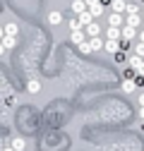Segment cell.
Segmentation results:
<instances>
[{"mask_svg":"<svg viewBox=\"0 0 144 151\" xmlns=\"http://www.w3.org/2000/svg\"><path fill=\"white\" fill-rule=\"evenodd\" d=\"M70 29H72V31L82 29V24H79V19H77V17H72V19H70Z\"/></svg>","mask_w":144,"mask_h":151,"instance_id":"22","label":"cell"},{"mask_svg":"<svg viewBox=\"0 0 144 151\" xmlns=\"http://www.w3.org/2000/svg\"><path fill=\"white\" fill-rule=\"evenodd\" d=\"M3 31H5V36H14V39H17V34H19V24H17V22H7L3 27Z\"/></svg>","mask_w":144,"mask_h":151,"instance_id":"8","label":"cell"},{"mask_svg":"<svg viewBox=\"0 0 144 151\" xmlns=\"http://www.w3.org/2000/svg\"><path fill=\"white\" fill-rule=\"evenodd\" d=\"M137 36H139V43H144V29H142V31H137Z\"/></svg>","mask_w":144,"mask_h":151,"instance_id":"27","label":"cell"},{"mask_svg":"<svg viewBox=\"0 0 144 151\" xmlns=\"http://www.w3.org/2000/svg\"><path fill=\"white\" fill-rule=\"evenodd\" d=\"M3 55H5V48H3V43H0V58H3Z\"/></svg>","mask_w":144,"mask_h":151,"instance_id":"30","label":"cell"},{"mask_svg":"<svg viewBox=\"0 0 144 151\" xmlns=\"http://www.w3.org/2000/svg\"><path fill=\"white\" fill-rule=\"evenodd\" d=\"M135 36H137V29H132V27H127V24L120 29V39H122V41H132Z\"/></svg>","mask_w":144,"mask_h":151,"instance_id":"6","label":"cell"},{"mask_svg":"<svg viewBox=\"0 0 144 151\" xmlns=\"http://www.w3.org/2000/svg\"><path fill=\"white\" fill-rule=\"evenodd\" d=\"M125 14H139V3H130V0H127V7H125Z\"/></svg>","mask_w":144,"mask_h":151,"instance_id":"19","label":"cell"},{"mask_svg":"<svg viewBox=\"0 0 144 151\" xmlns=\"http://www.w3.org/2000/svg\"><path fill=\"white\" fill-rule=\"evenodd\" d=\"M137 74H142V77H144V60H142V65H139V70H137Z\"/></svg>","mask_w":144,"mask_h":151,"instance_id":"29","label":"cell"},{"mask_svg":"<svg viewBox=\"0 0 144 151\" xmlns=\"http://www.w3.org/2000/svg\"><path fill=\"white\" fill-rule=\"evenodd\" d=\"M139 129H142V132H144V120H142V125H139Z\"/></svg>","mask_w":144,"mask_h":151,"instance_id":"33","label":"cell"},{"mask_svg":"<svg viewBox=\"0 0 144 151\" xmlns=\"http://www.w3.org/2000/svg\"><path fill=\"white\" fill-rule=\"evenodd\" d=\"M135 84L137 86H144V77H142V74H135Z\"/></svg>","mask_w":144,"mask_h":151,"instance_id":"25","label":"cell"},{"mask_svg":"<svg viewBox=\"0 0 144 151\" xmlns=\"http://www.w3.org/2000/svg\"><path fill=\"white\" fill-rule=\"evenodd\" d=\"M135 55H139V58L144 60V43H137V48H135Z\"/></svg>","mask_w":144,"mask_h":151,"instance_id":"23","label":"cell"},{"mask_svg":"<svg viewBox=\"0 0 144 151\" xmlns=\"http://www.w3.org/2000/svg\"><path fill=\"white\" fill-rule=\"evenodd\" d=\"M86 10H89V14H91L94 19H99V17L103 14V5H101V3H96V5H91V7H86Z\"/></svg>","mask_w":144,"mask_h":151,"instance_id":"15","label":"cell"},{"mask_svg":"<svg viewBox=\"0 0 144 151\" xmlns=\"http://www.w3.org/2000/svg\"><path fill=\"white\" fill-rule=\"evenodd\" d=\"M3 36H5V31H3V27H0V41H3Z\"/></svg>","mask_w":144,"mask_h":151,"instance_id":"32","label":"cell"},{"mask_svg":"<svg viewBox=\"0 0 144 151\" xmlns=\"http://www.w3.org/2000/svg\"><path fill=\"white\" fill-rule=\"evenodd\" d=\"M96 3H99V0H84V5H86V7H91V5H96Z\"/></svg>","mask_w":144,"mask_h":151,"instance_id":"26","label":"cell"},{"mask_svg":"<svg viewBox=\"0 0 144 151\" xmlns=\"http://www.w3.org/2000/svg\"><path fill=\"white\" fill-rule=\"evenodd\" d=\"M139 65H142V58H139V55H130V70H139Z\"/></svg>","mask_w":144,"mask_h":151,"instance_id":"20","label":"cell"},{"mask_svg":"<svg viewBox=\"0 0 144 151\" xmlns=\"http://www.w3.org/2000/svg\"><path fill=\"white\" fill-rule=\"evenodd\" d=\"M3 151H14V149H10V146H5V149H3Z\"/></svg>","mask_w":144,"mask_h":151,"instance_id":"34","label":"cell"},{"mask_svg":"<svg viewBox=\"0 0 144 151\" xmlns=\"http://www.w3.org/2000/svg\"><path fill=\"white\" fill-rule=\"evenodd\" d=\"M48 24H50V27H60V24H63V12L50 10V12H48Z\"/></svg>","mask_w":144,"mask_h":151,"instance_id":"3","label":"cell"},{"mask_svg":"<svg viewBox=\"0 0 144 151\" xmlns=\"http://www.w3.org/2000/svg\"><path fill=\"white\" fill-rule=\"evenodd\" d=\"M142 29H144V19H142Z\"/></svg>","mask_w":144,"mask_h":151,"instance_id":"35","label":"cell"},{"mask_svg":"<svg viewBox=\"0 0 144 151\" xmlns=\"http://www.w3.org/2000/svg\"><path fill=\"white\" fill-rule=\"evenodd\" d=\"M70 10H72V14H82L84 10H86V5H84V0H72V5H70Z\"/></svg>","mask_w":144,"mask_h":151,"instance_id":"9","label":"cell"},{"mask_svg":"<svg viewBox=\"0 0 144 151\" xmlns=\"http://www.w3.org/2000/svg\"><path fill=\"white\" fill-rule=\"evenodd\" d=\"M125 24L139 31V27H142V17H139V14H125Z\"/></svg>","mask_w":144,"mask_h":151,"instance_id":"4","label":"cell"},{"mask_svg":"<svg viewBox=\"0 0 144 151\" xmlns=\"http://www.w3.org/2000/svg\"><path fill=\"white\" fill-rule=\"evenodd\" d=\"M89 46H91V53H99L103 48V39L101 36H94V39H89Z\"/></svg>","mask_w":144,"mask_h":151,"instance_id":"12","label":"cell"},{"mask_svg":"<svg viewBox=\"0 0 144 151\" xmlns=\"http://www.w3.org/2000/svg\"><path fill=\"white\" fill-rule=\"evenodd\" d=\"M10 149H14V151H24V149H27V142H24V137H14V139L10 142Z\"/></svg>","mask_w":144,"mask_h":151,"instance_id":"10","label":"cell"},{"mask_svg":"<svg viewBox=\"0 0 144 151\" xmlns=\"http://www.w3.org/2000/svg\"><path fill=\"white\" fill-rule=\"evenodd\" d=\"M108 27L122 29V27H125V14H115V12H111V14H108Z\"/></svg>","mask_w":144,"mask_h":151,"instance_id":"1","label":"cell"},{"mask_svg":"<svg viewBox=\"0 0 144 151\" xmlns=\"http://www.w3.org/2000/svg\"><path fill=\"white\" fill-rule=\"evenodd\" d=\"M77 48H79V53H84V55H89V53H91V46H89V39H86V41H82V43H79Z\"/></svg>","mask_w":144,"mask_h":151,"instance_id":"21","label":"cell"},{"mask_svg":"<svg viewBox=\"0 0 144 151\" xmlns=\"http://www.w3.org/2000/svg\"><path fill=\"white\" fill-rule=\"evenodd\" d=\"M82 41H86V34H84V29H77V31H72V34H70V43L79 46Z\"/></svg>","mask_w":144,"mask_h":151,"instance_id":"7","label":"cell"},{"mask_svg":"<svg viewBox=\"0 0 144 151\" xmlns=\"http://www.w3.org/2000/svg\"><path fill=\"white\" fill-rule=\"evenodd\" d=\"M113 58H115V63H125V50H118Z\"/></svg>","mask_w":144,"mask_h":151,"instance_id":"24","label":"cell"},{"mask_svg":"<svg viewBox=\"0 0 144 151\" xmlns=\"http://www.w3.org/2000/svg\"><path fill=\"white\" fill-rule=\"evenodd\" d=\"M77 19H79V24H82V29H84L86 24H91V22H94V17L89 14V10H84L82 14H77Z\"/></svg>","mask_w":144,"mask_h":151,"instance_id":"13","label":"cell"},{"mask_svg":"<svg viewBox=\"0 0 144 151\" xmlns=\"http://www.w3.org/2000/svg\"><path fill=\"white\" fill-rule=\"evenodd\" d=\"M139 118H142V120H144V108H139Z\"/></svg>","mask_w":144,"mask_h":151,"instance_id":"31","label":"cell"},{"mask_svg":"<svg viewBox=\"0 0 144 151\" xmlns=\"http://www.w3.org/2000/svg\"><path fill=\"white\" fill-rule=\"evenodd\" d=\"M84 34H86V39H94V36H101V27H99V22L94 19L91 24H86V27H84Z\"/></svg>","mask_w":144,"mask_h":151,"instance_id":"2","label":"cell"},{"mask_svg":"<svg viewBox=\"0 0 144 151\" xmlns=\"http://www.w3.org/2000/svg\"><path fill=\"white\" fill-rule=\"evenodd\" d=\"M139 108H144V91L139 93Z\"/></svg>","mask_w":144,"mask_h":151,"instance_id":"28","label":"cell"},{"mask_svg":"<svg viewBox=\"0 0 144 151\" xmlns=\"http://www.w3.org/2000/svg\"><path fill=\"white\" fill-rule=\"evenodd\" d=\"M122 91H125V93H132V91H137L135 79H122Z\"/></svg>","mask_w":144,"mask_h":151,"instance_id":"17","label":"cell"},{"mask_svg":"<svg viewBox=\"0 0 144 151\" xmlns=\"http://www.w3.org/2000/svg\"><path fill=\"white\" fill-rule=\"evenodd\" d=\"M106 41H120V29L108 27V29H106Z\"/></svg>","mask_w":144,"mask_h":151,"instance_id":"11","label":"cell"},{"mask_svg":"<svg viewBox=\"0 0 144 151\" xmlns=\"http://www.w3.org/2000/svg\"><path fill=\"white\" fill-rule=\"evenodd\" d=\"M125 7H127V0H111V12L125 14Z\"/></svg>","mask_w":144,"mask_h":151,"instance_id":"5","label":"cell"},{"mask_svg":"<svg viewBox=\"0 0 144 151\" xmlns=\"http://www.w3.org/2000/svg\"><path fill=\"white\" fill-rule=\"evenodd\" d=\"M27 91H31V93L41 91V82H39V79H29V82H27Z\"/></svg>","mask_w":144,"mask_h":151,"instance_id":"18","label":"cell"},{"mask_svg":"<svg viewBox=\"0 0 144 151\" xmlns=\"http://www.w3.org/2000/svg\"><path fill=\"white\" fill-rule=\"evenodd\" d=\"M103 48H106L108 53H113V55H115V53L120 50V41H103Z\"/></svg>","mask_w":144,"mask_h":151,"instance_id":"16","label":"cell"},{"mask_svg":"<svg viewBox=\"0 0 144 151\" xmlns=\"http://www.w3.org/2000/svg\"><path fill=\"white\" fill-rule=\"evenodd\" d=\"M0 43H3L5 50H12L17 46V39H14V36H3V41H0Z\"/></svg>","mask_w":144,"mask_h":151,"instance_id":"14","label":"cell"}]
</instances>
